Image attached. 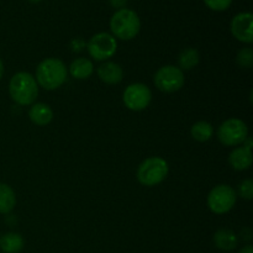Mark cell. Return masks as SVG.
I'll use <instances>...</instances> for the list:
<instances>
[{
  "mask_svg": "<svg viewBox=\"0 0 253 253\" xmlns=\"http://www.w3.org/2000/svg\"><path fill=\"white\" fill-rule=\"evenodd\" d=\"M190 133L194 140L199 141V142H207L212 137L214 130H212V126L207 121H198L192 126Z\"/></svg>",
  "mask_w": 253,
  "mask_h": 253,
  "instance_id": "18",
  "label": "cell"
},
{
  "mask_svg": "<svg viewBox=\"0 0 253 253\" xmlns=\"http://www.w3.org/2000/svg\"><path fill=\"white\" fill-rule=\"evenodd\" d=\"M128 0H109V4L111 5L113 7H115V9H124L125 7V5L127 4Z\"/></svg>",
  "mask_w": 253,
  "mask_h": 253,
  "instance_id": "23",
  "label": "cell"
},
{
  "mask_svg": "<svg viewBox=\"0 0 253 253\" xmlns=\"http://www.w3.org/2000/svg\"><path fill=\"white\" fill-rule=\"evenodd\" d=\"M67 79L66 64L58 58L43 59L37 66L36 82L46 90L59 88Z\"/></svg>",
  "mask_w": 253,
  "mask_h": 253,
  "instance_id": "1",
  "label": "cell"
},
{
  "mask_svg": "<svg viewBox=\"0 0 253 253\" xmlns=\"http://www.w3.org/2000/svg\"><path fill=\"white\" fill-rule=\"evenodd\" d=\"M236 62L242 68H251L253 64V51L251 47L240 49L236 57Z\"/></svg>",
  "mask_w": 253,
  "mask_h": 253,
  "instance_id": "20",
  "label": "cell"
},
{
  "mask_svg": "<svg viewBox=\"0 0 253 253\" xmlns=\"http://www.w3.org/2000/svg\"><path fill=\"white\" fill-rule=\"evenodd\" d=\"M178 62L182 71H189L199 63V53L195 48H185L180 52Z\"/></svg>",
  "mask_w": 253,
  "mask_h": 253,
  "instance_id": "19",
  "label": "cell"
},
{
  "mask_svg": "<svg viewBox=\"0 0 253 253\" xmlns=\"http://www.w3.org/2000/svg\"><path fill=\"white\" fill-rule=\"evenodd\" d=\"M239 194L244 199H252L253 198V182L251 179H246L240 183L239 185Z\"/></svg>",
  "mask_w": 253,
  "mask_h": 253,
  "instance_id": "22",
  "label": "cell"
},
{
  "mask_svg": "<svg viewBox=\"0 0 253 253\" xmlns=\"http://www.w3.org/2000/svg\"><path fill=\"white\" fill-rule=\"evenodd\" d=\"M86 48L91 58L95 61H106L116 53L118 42L113 35L108 32H100V34L94 35L89 40Z\"/></svg>",
  "mask_w": 253,
  "mask_h": 253,
  "instance_id": "8",
  "label": "cell"
},
{
  "mask_svg": "<svg viewBox=\"0 0 253 253\" xmlns=\"http://www.w3.org/2000/svg\"><path fill=\"white\" fill-rule=\"evenodd\" d=\"M249 136L247 125L240 119H229L220 125L217 138L225 146H237L246 141Z\"/></svg>",
  "mask_w": 253,
  "mask_h": 253,
  "instance_id": "7",
  "label": "cell"
},
{
  "mask_svg": "<svg viewBox=\"0 0 253 253\" xmlns=\"http://www.w3.org/2000/svg\"><path fill=\"white\" fill-rule=\"evenodd\" d=\"M30 2H32V4H39V2H41L42 0H29Z\"/></svg>",
  "mask_w": 253,
  "mask_h": 253,
  "instance_id": "26",
  "label": "cell"
},
{
  "mask_svg": "<svg viewBox=\"0 0 253 253\" xmlns=\"http://www.w3.org/2000/svg\"><path fill=\"white\" fill-rule=\"evenodd\" d=\"M152 93L150 88L142 83H133L125 89L123 95L124 104L132 111L145 110L151 103Z\"/></svg>",
  "mask_w": 253,
  "mask_h": 253,
  "instance_id": "9",
  "label": "cell"
},
{
  "mask_svg": "<svg viewBox=\"0 0 253 253\" xmlns=\"http://www.w3.org/2000/svg\"><path fill=\"white\" fill-rule=\"evenodd\" d=\"M168 174V163L161 157H148L140 165L137 179L145 187H155L166 179Z\"/></svg>",
  "mask_w": 253,
  "mask_h": 253,
  "instance_id": "4",
  "label": "cell"
},
{
  "mask_svg": "<svg viewBox=\"0 0 253 253\" xmlns=\"http://www.w3.org/2000/svg\"><path fill=\"white\" fill-rule=\"evenodd\" d=\"M205 5L214 11H225L232 4V0H204Z\"/></svg>",
  "mask_w": 253,
  "mask_h": 253,
  "instance_id": "21",
  "label": "cell"
},
{
  "mask_svg": "<svg viewBox=\"0 0 253 253\" xmlns=\"http://www.w3.org/2000/svg\"><path fill=\"white\" fill-rule=\"evenodd\" d=\"M94 66L86 58H77L69 67V73L76 79H88L93 74Z\"/></svg>",
  "mask_w": 253,
  "mask_h": 253,
  "instance_id": "16",
  "label": "cell"
},
{
  "mask_svg": "<svg viewBox=\"0 0 253 253\" xmlns=\"http://www.w3.org/2000/svg\"><path fill=\"white\" fill-rule=\"evenodd\" d=\"M214 242L217 249L222 250V251H232V250L236 249L239 240H237L236 234L234 231L221 229L215 232Z\"/></svg>",
  "mask_w": 253,
  "mask_h": 253,
  "instance_id": "14",
  "label": "cell"
},
{
  "mask_svg": "<svg viewBox=\"0 0 253 253\" xmlns=\"http://www.w3.org/2000/svg\"><path fill=\"white\" fill-rule=\"evenodd\" d=\"M155 85L165 93H174L184 85V73L180 68L174 66H165L161 67L156 72L153 77Z\"/></svg>",
  "mask_w": 253,
  "mask_h": 253,
  "instance_id": "6",
  "label": "cell"
},
{
  "mask_svg": "<svg viewBox=\"0 0 253 253\" xmlns=\"http://www.w3.org/2000/svg\"><path fill=\"white\" fill-rule=\"evenodd\" d=\"M236 199V192L234 188L227 184H220L210 190L208 195V205L215 214H225L234 208Z\"/></svg>",
  "mask_w": 253,
  "mask_h": 253,
  "instance_id": "5",
  "label": "cell"
},
{
  "mask_svg": "<svg viewBox=\"0 0 253 253\" xmlns=\"http://www.w3.org/2000/svg\"><path fill=\"white\" fill-rule=\"evenodd\" d=\"M9 93L19 105H31L39 95V85L34 77L27 72H19L9 83Z\"/></svg>",
  "mask_w": 253,
  "mask_h": 253,
  "instance_id": "2",
  "label": "cell"
},
{
  "mask_svg": "<svg viewBox=\"0 0 253 253\" xmlns=\"http://www.w3.org/2000/svg\"><path fill=\"white\" fill-rule=\"evenodd\" d=\"M16 205V195L11 187L0 183V214H9Z\"/></svg>",
  "mask_w": 253,
  "mask_h": 253,
  "instance_id": "17",
  "label": "cell"
},
{
  "mask_svg": "<svg viewBox=\"0 0 253 253\" xmlns=\"http://www.w3.org/2000/svg\"><path fill=\"white\" fill-rule=\"evenodd\" d=\"M2 74H4V64H2L1 59H0V79L2 78Z\"/></svg>",
  "mask_w": 253,
  "mask_h": 253,
  "instance_id": "25",
  "label": "cell"
},
{
  "mask_svg": "<svg viewBox=\"0 0 253 253\" xmlns=\"http://www.w3.org/2000/svg\"><path fill=\"white\" fill-rule=\"evenodd\" d=\"M239 253H253V247L251 245H247V246L242 247L241 250H240Z\"/></svg>",
  "mask_w": 253,
  "mask_h": 253,
  "instance_id": "24",
  "label": "cell"
},
{
  "mask_svg": "<svg viewBox=\"0 0 253 253\" xmlns=\"http://www.w3.org/2000/svg\"><path fill=\"white\" fill-rule=\"evenodd\" d=\"M98 76L104 83L118 84L123 81L124 71L115 62H105L98 68Z\"/></svg>",
  "mask_w": 253,
  "mask_h": 253,
  "instance_id": "11",
  "label": "cell"
},
{
  "mask_svg": "<svg viewBox=\"0 0 253 253\" xmlns=\"http://www.w3.org/2000/svg\"><path fill=\"white\" fill-rule=\"evenodd\" d=\"M229 162L236 170L249 169L252 165V152L246 147H237L230 153Z\"/></svg>",
  "mask_w": 253,
  "mask_h": 253,
  "instance_id": "13",
  "label": "cell"
},
{
  "mask_svg": "<svg viewBox=\"0 0 253 253\" xmlns=\"http://www.w3.org/2000/svg\"><path fill=\"white\" fill-rule=\"evenodd\" d=\"M24 239L20 234L9 232L0 237V249L4 253H19L24 249Z\"/></svg>",
  "mask_w": 253,
  "mask_h": 253,
  "instance_id": "15",
  "label": "cell"
},
{
  "mask_svg": "<svg viewBox=\"0 0 253 253\" xmlns=\"http://www.w3.org/2000/svg\"><path fill=\"white\" fill-rule=\"evenodd\" d=\"M253 15L251 12H240L231 20L232 36L244 43L253 42Z\"/></svg>",
  "mask_w": 253,
  "mask_h": 253,
  "instance_id": "10",
  "label": "cell"
},
{
  "mask_svg": "<svg viewBox=\"0 0 253 253\" xmlns=\"http://www.w3.org/2000/svg\"><path fill=\"white\" fill-rule=\"evenodd\" d=\"M29 118L35 125L46 126L53 119V111H52V109L47 104L36 103L30 108Z\"/></svg>",
  "mask_w": 253,
  "mask_h": 253,
  "instance_id": "12",
  "label": "cell"
},
{
  "mask_svg": "<svg viewBox=\"0 0 253 253\" xmlns=\"http://www.w3.org/2000/svg\"><path fill=\"white\" fill-rule=\"evenodd\" d=\"M141 29V21L138 15L131 9L118 10L111 16L110 30L113 36L123 41H130L135 39Z\"/></svg>",
  "mask_w": 253,
  "mask_h": 253,
  "instance_id": "3",
  "label": "cell"
}]
</instances>
